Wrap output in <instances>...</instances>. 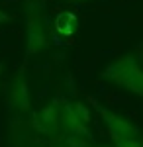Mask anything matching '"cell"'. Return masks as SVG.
I'll list each match as a JSON object with an SVG mask.
<instances>
[{"mask_svg":"<svg viewBox=\"0 0 143 147\" xmlns=\"http://www.w3.org/2000/svg\"><path fill=\"white\" fill-rule=\"evenodd\" d=\"M106 79H112L121 86H125L127 90H133L137 94H143V67L137 63V59L132 55L120 59L118 63H114L106 69L104 73Z\"/></svg>","mask_w":143,"mask_h":147,"instance_id":"6da1fadb","label":"cell"},{"mask_svg":"<svg viewBox=\"0 0 143 147\" xmlns=\"http://www.w3.org/2000/svg\"><path fill=\"white\" fill-rule=\"evenodd\" d=\"M8 20H10V16H8L6 12H2V10H0V24H2V22H8Z\"/></svg>","mask_w":143,"mask_h":147,"instance_id":"30bf717a","label":"cell"},{"mask_svg":"<svg viewBox=\"0 0 143 147\" xmlns=\"http://www.w3.org/2000/svg\"><path fill=\"white\" fill-rule=\"evenodd\" d=\"M47 45H49V32H47L43 16L39 12H30L28 14V49H26V53L28 55L39 53Z\"/></svg>","mask_w":143,"mask_h":147,"instance_id":"7a4b0ae2","label":"cell"},{"mask_svg":"<svg viewBox=\"0 0 143 147\" xmlns=\"http://www.w3.org/2000/svg\"><path fill=\"white\" fill-rule=\"evenodd\" d=\"M116 147H143V145H141V139L137 136H133V137H123L120 141H116Z\"/></svg>","mask_w":143,"mask_h":147,"instance_id":"9c48e42d","label":"cell"},{"mask_svg":"<svg viewBox=\"0 0 143 147\" xmlns=\"http://www.w3.org/2000/svg\"><path fill=\"white\" fill-rule=\"evenodd\" d=\"M55 28H57V32H61V34L73 35V32L77 30V18L73 14H69V12H63V14L57 16Z\"/></svg>","mask_w":143,"mask_h":147,"instance_id":"52a82bcc","label":"cell"},{"mask_svg":"<svg viewBox=\"0 0 143 147\" xmlns=\"http://www.w3.org/2000/svg\"><path fill=\"white\" fill-rule=\"evenodd\" d=\"M61 124L69 134H88L86 125L90 124V114L80 102L67 104L61 112Z\"/></svg>","mask_w":143,"mask_h":147,"instance_id":"3957f363","label":"cell"},{"mask_svg":"<svg viewBox=\"0 0 143 147\" xmlns=\"http://www.w3.org/2000/svg\"><path fill=\"white\" fill-rule=\"evenodd\" d=\"M0 71H2V67H0Z\"/></svg>","mask_w":143,"mask_h":147,"instance_id":"8fae6325","label":"cell"},{"mask_svg":"<svg viewBox=\"0 0 143 147\" xmlns=\"http://www.w3.org/2000/svg\"><path fill=\"white\" fill-rule=\"evenodd\" d=\"M65 145L67 147H94L90 134H71L69 137H65Z\"/></svg>","mask_w":143,"mask_h":147,"instance_id":"ba28073f","label":"cell"},{"mask_svg":"<svg viewBox=\"0 0 143 147\" xmlns=\"http://www.w3.org/2000/svg\"><path fill=\"white\" fill-rule=\"evenodd\" d=\"M33 127L39 131V134H45V136H51L55 134L59 124H61V110L57 106H45L39 112L33 116Z\"/></svg>","mask_w":143,"mask_h":147,"instance_id":"5b68a950","label":"cell"},{"mask_svg":"<svg viewBox=\"0 0 143 147\" xmlns=\"http://www.w3.org/2000/svg\"><path fill=\"white\" fill-rule=\"evenodd\" d=\"M10 98H12V104L18 108V110H22L26 112L28 108H30V88H28V82L24 77H18V79L14 80V84H12V90H10Z\"/></svg>","mask_w":143,"mask_h":147,"instance_id":"8992f818","label":"cell"},{"mask_svg":"<svg viewBox=\"0 0 143 147\" xmlns=\"http://www.w3.org/2000/svg\"><path fill=\"white\" fill-rule=\"evenodd\" d=\"M98 110H100V114H102V118H104V122H106V127H108V131H110V136H112L114 141H120L123 137L137 136V129H135L127 120L120 118L118 114L110 112V110H104V108H98Z\"/></svg>","mask_w":143,"mask_h":147,"instance_id":"277c9868","label":"cell"}]
</instances>
